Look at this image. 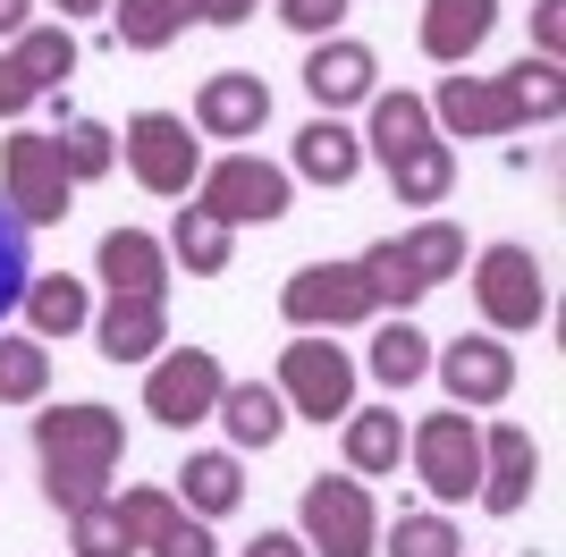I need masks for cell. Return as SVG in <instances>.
Instances as JSON below:
<instances>
[{
  "instance_id": "10",
  "label": "cell",
  "mask_w": 566,
  "mask_h": 557,
  "mask_svg": "<svg viewBox=\"0 0 566 557\" xmlns=\"http://www.w3.org/2000/svg\"><path fill=\"white\" fill-rule=\"evenodd\" d=\"M280 313L287 329H355V322H380V296L364 278V262H305L280 287Z\"/></svg>"
},
{
  "instance_id": "19",
  "label": "cell",
  "mask_w": 566,
  "mask_h": 557,
  "mask_svg": "<svg viewBox=\"0 0 566 557\" xmlns=\"http://www.w3.org/2000/svg\"><path fill=\"white\" fill-rule=\"evenodd\" d=\"M491 25H499V0H423V60L465 69L491 43Z\"/></svg>"
},
{
  "instance_id": "8",
  "label": "cell",
  "mask_w": 566,
  "mask_h": 557,
  "mask_svg": "<svg viewBox=\"0 0 566 557\" xmlns=\"http://www.w3.org/2000/svg\"><path fill=\"white\" fill-rule=\"evenodd\" d=\"M406 456H415V482H423L440 507H457V498L482 490V422H473L465 406L423 414L415 431H406Z\"/></svg>"
},
{
  "instance_id": "30",
  "label": "cell",
  "mask_w": 566,
  "mask_h": 557,
  "mask_svg": "<svg viewBox=\"0 0 566 557\" xmlns=\"http://www.w3.org/2000/svg\"><path fill=\"white\" fill-rule=\"evenodd\" d=\"M229 254H237V229H220L212 211H178L169 220V262H187L195 278H220Z\"/></svg>"
},
{
  "instance_id": "24",
  "label": "cell",
  "mask_w": 566,
  "mask_h": 557,
  "mask_svg": "<svg viewBox=\"0 0 566 557\" xmlns=\"http://www.w3.org/2000/svg\"><path fill=\"white\" fill-rule=\"evenodd\" d=\"M18 313H25L34 338H69V329L94 322V296H85V278H69V271H34L25 296H18Z\"/></svg>"
},
{
  "instance_id": "23",
  "label": "cell",
  "mask_w": 566,
  "mask_h": 557,
  "mask_svg": "<svg viewBox=\"0 0 566 557\" xmlns=\"http://www.w3.org/2000/svg\"><path fill=\"white\" fill-rule=\"evenodd\" d=\"M440 127H431V111H423V93H373V118H364V153H373L380 169L389 161H406L415 144H431Z\"/></svg>"
},
{
  "instance_id": "37",
  "label": "cell",
  "mask_w": 566,
  "mask_h": 557,
  "mask_svg": "<svg viewBox=\"0 0 566 557\" xmlns=\"http://www.w3.org/2000/svg\"><path fill=\"white\" fill-rule=\"evenodd\" d=\"M389 557H465L449 515H398L389 524Z\"/></svg>"
},
{
  "instance_id": "38",
  "label": "cell",
  "mask_w": 566,
  "mask_h": 557,
  "mask_svg": "<svg viewBox=\"0 0 566 557\" xmlns=\"http://www.w3.org/2000/svg\"><path fill=\"white\" fill-rule=\"evenodd\" d=\"M355 0H280V25L287 34H305V43H331L338 25H347Z\"/></svg>"
},
{
  "instance_id": "7",
  "label": "cell",
  "mask_w": 566,
  "mask_h": 557,
  "mask_svg": "<svg viewBox=\"0 0 566 557\" xmlns=\"http://www.w3.org/2000/svg\"><path fill=\"white\" fill-rule=\"evenodd\" d=\"M271 389L287 397V422L305 414V422H347L355 414V364H347V347H331L322 329H296V347H280V380Z\"/></svg>"
},
{
  "instance_id": "16",
  "label": "cell",
  "mask_w": 566,
  "mask_h": 557,
  "mask_svg": "<svg viewBox=\"0 0 566 557\" xmlns=\"http://www.w3.org/2000/svg\"><path fill=\"white\" fill-rule=\"evenodd\" d=\"M305 93H313V111H322V118L355 111V102H373V93H380V60H373V43H355V34H331V43H313V60H305Z\"/></svg>"
},
{
  "instance_id": "15",
  "label": "cell",
  "mask_w": 566,
  "mask_h": 557,
  "mask_svg": "<svg viewBox=\"0 0 566 557\" xmlns=\"http://www.w3.org/2000/svg\"><path fill=\"white\" fill-rule=\"evenodd\" d=\"M262 118H271V85H262L254 69H220V76L195 85L187 127H203L212 144H245V136H262Z\"/></svg>"
},
{
  "instance_id": "34",
  "label": "cell",
  "mask_w": 566,
  "mask_h": 557,
  "mask_svg": "<svg viewBox=\"0 0 566 557\" xmlns=\"http://www.w3.org/2000/svg\"><path fill=\"white\" fill-rule=\"evenodd\" d=\"M60 161H69V178H111L118 169V136L102 127V118H60Z\"/></svg>"
},
{
  "instance_id": "12",
  "label": "cell",
  "mask_w": 566,
  "mask_h": 557,
  "mask_svg": "<svg viewBox=\"0 0 566 557\" xmlns=\"http://www.w3.org/2000/svg\"><path fill=\"white\" fill-rule=\"evenodd\" d=\"M431 371H440V389H449V406H507L516 397V347L507 338H491V329H473V338H457V347L431 355Z\"/></svg>"
},
{
  "instance_id": "29",
  "label": "cell",
  "mask_w": 566,
  "mask_h": 557,
  "mask_svg": "<svg viewBox=\"0 0 566 557\" xmlns=\"http://www.w3.org/2000/svg\"><path fill=\"white\" fill-rule=\"evenodd\" d=\"M389 245H398V262L423 278V287H440V278L465 271V229H457V220H423V229L389 237Z\"/></svg>"
},
{
  "instance_id": "35",
  "label": "cell",
  "mask_w": 566,
  "mask_h": 557,
  "mask_svg": "<svg viewBox=\"0 0 566 557\" xmlns=\"http://www.w3.org/2000/svg\"><path fill=\"white\" fill-rule=\"evenodd\" d=\"M355 262H364V278H373L380 313H406V304H423V296H431L423 278H415V271H406V262H398V245H389V237H380V245H364V254H355Z\"/></svg>"
},
{
  "instance_id": "32",
  "label": "cell",
  "mask_w": 566,
  "mask_h": 557,
  "mask_svg": "<svg viewBox=\"0 0 566 557\" xmlns=\"http://www.w3.org/2000/svg\"><path fill=\"white\" fill-rule=\"evenodd\" d=\"M389 186H398V203L431 211V203H440V195L457 186V153H449L440 136H431V144H415L406 161H389Z\"/></svg>"
},
{
  "instance_id": "42",
  "label": "cell",
  "mask_w": 566,
  "mask_h": 557,
  "mask_svg": "<svg viewBox=\"0 0 566 557\" xmlns=\"http://www.w3.org/2000/svg\"><path fill=\"white\" fill-rule=\"evenodd\" d=\"M262 0H203V25H245Z\"/></svg>"
},
{
  "instance_id": "43",
  "label": "cell",
  "mask_w": 566,
  "mask_h": 557,
  "mask_svg": "<svg viewBox=\"0 0 566 557\" xmlns=\"http://www.w3.org/2000/svg\"><path fill=\"white\" fill-rule=\"evenodd\" d=\"M25 25H34V0H0V43H18Z\"/></svg>"
},
{
  "instance_id": "11",
  "label": "cell",
  "mask_w": 566,
  "mask_h": 557,
  "mask_svg": "<svg viewBox=\"0 0 566 557\" xmlns=\"http://www.w3.org/2000/svg\"><path fill=\"white\" fill-rule=\"evenodd\" d=\"M220 389H229V364H220L212 347H169V355H153L144 414L161 422V431H195V422H212Z\"/></svg>"
},
{
  "instance_id": "4",
  "label": "cell",
  "mask_w": 566,
  "mask_h": 557,
  "mask_svg": "<svg viewBox=\"0 0 566 557\" xmlns=\"http://www.w3.org/2000/svg\"><path fill=\"white\" fill-rule=\"evenodd\" d=\"M287 203H296V178L254 153H220L195 178V211H212L220 229H271V220H287Z\"/></svg>"
},
{
  "instance_id": "27",
  "label": "cell",
  "mask_w": 566,
  "mask_h": 557,
  "mask_svg": "<svg viewBox=\"0 0 566 557\" xmlns=\"http://www.w3.org/2000/svg\"><path fill=\"white\" fill-rule=\"evenodd\" d=\"M9 69H18L25 85H34V102H43V93H60L76 76V34L69 25H25L18 43H9Z\"/></svg>"
},
{
  "instance_id": "9",
  "label": "cell",
  "mask_w": 566,
  "mask_h": 557,
  "mask_svg": "<svg viewBox=\"0 0 566 557\" xmlns=\"http://www.w3.org/2000/svg\"><path fill=\"white\" fill-rule=\"evenodd\" d=\"M118 144H127L136 186H144V195H161V203L195 195V178H203V144H195V127H187L178 111H136Z\"/></svg>"
},
{
  "instance_id": "2",
  "label": "cell",
  "mask_w": 566,
  "mask_h": 557,
  "mask_svg": "<svg viewBox=\"0 0 566 557\" xmlns=\"http://www.w3.org/2000/svg\"><path fill=\"white\" fill-rule=\"evenodd\" d=\"M34 456H43V498L60 515L102 507L118 456H127V422L111 406H94V397L85 406H51V414H34Z\"/></svg>"
},
{
  "instance_id": "14",
  "label": "cell",
  "mask_w": 566,
  "mask_h": 557,
  "mask_svg": "<svg viewBox=\"0 0 566 557\" xmlns=\"http://www.w3.org/2000/svg\"><path fill=\"white\" fill-rule=\"evenodd\" d=\"M533 482H542V448H533V431L524 422H491L482 431V507L491 515H524L533 507Z\"/></svg>"
},
{
  "instance_id": "18",
  "label": "cell",
  "mask_w": 566,
  "mask_h": 557,
  "mask_svg": "<svg viewBox=\"0 0 566 557\" xmlns=\"http://www.w3.org/2000/svg\"><path fill=\"white\" fill-rule=\"evenodd\" d=\"M94 271L111 296H169V245L144 229H111L94 245Z\"/></svg>"
},
{
  "instance_id": "17",
  "label": "cell",
  "mask_w": 566,
  "mask_h": 557,
  "mask_svg": "<svg viewBox=\"0 0 566 557\" xmlns=\"http://www.w3.org/2000/svg\"><path fill=\"white\" fill-rule=\"evenodd\" d=\"M94 347L111 364H153L169 347V296H111L94 313Z\"/></svg>"
},
{
  "instance_id": "22",
  "label": "cell",
  "mask_w": 566,
  "mask_h": 557,
  "mask_svg": "<svg viewBox=\"0 0 566 557\" xmlns=\"http://www.w3.org/2000/svg\"><path fill=\"white\" fill-rule=\"evenodd\" d=\"M355 169H364V136H355L347 118H305V127H296V169H287V178L347 186Z\"/></svg>"
},
{
  "instance_id": "40",
  "label": "cell",
  "mask_w": 566,
  "mask_h": 557,
  "mask_svg": "<svg viewBox=\"0 0 566 557\" xmlns=\"http://www.w3.org/2000/svg\"><path fill=\"white\" fill-rule=\"evenodd\" d=\"M237 557H313V549H305L296 533H254V540H245Z\"/></svg>"
},
{
  "instance_id": "28",
  "label": "cell",
  "mask_w": 566,
  "mask_h": 557,
  "mask_svg": "<svg viewBox=\"0 0 566 557\" xmlns=\"http://www.w3.org/2000/svg\"><path fill=\"white\" fill-rule=\"evenodd\" d=\"M364 371H373L380 389H415V380L431 371V338L398 313V322H380V329H373V355H364Z\"/></svg>"
},
{
  "instance_id": "3",
  "label": "cell",
  "mask_w": 566,
  "mask_h": 557,
  "mask_svg": "<svg viewBox=\"0 0 566 557\" xmlns=\"http://www.w3.org/2000/svg\"><path fill=\"white\" fill-rule=\"evenodd\" d=\"M296 540L313 557H380V507L355 473H313L305 507H296Z\"/></svg>"
},
{
  "instance_id": "20",
  "label": "cell",
  "mask_w": 566,
  "mask_h": 557,
  "mask_svg": "<svg viewBox=\"0 0 566 557\" xmlns=\"http://www.w3.org/2000/svg\"><path fill=\"white\" fill-rule=\"evenodd\" d=\"M338 448H347V473H355V482H389V473L406 464L398 406H355V414L338 422Z\"/></svg>"
},
{
  "instance_id": "31",
  "label": "cell",
  "mask_w": 566,
  "mask_h": 557,
  "mask_svg": "<svg viewBox=\"0 0 566 557\" xmlns=\"http://www.w3.org/2000/svg\"><path fill=\"white\" fill-rule=\"evenodd\" d=\"M51 389V347L34 329H0V406H34Z\"/></svg>"
},
{
  "instance_id": "21",
  "label": "cell",
  "mask_w": 566,
  "mask_h": 557,
  "mask_svg": "<svg viewBox=\"0 0 566 557\" xmlns=\"http://www.w3.org/2000/svg\"><path fill=\"white\" fill-rule=\"evenodd\" d=\"M169 498L212 524V515H237V507H245V473H237L229 448H195V456L178 464V490H169Z\"/></svg>"
},
{
  "instance_id": "13",
  "label": "cell",
  "mask_w": 566,
  "mask_h": 557,
  "mask_svg": "<svg viewBox=\"0 0 566 557\" xmlns=\"http://www.w3.org/2000/svg\"><path fill=\"white\" fill-rule=\"evenodd\" d=\"M118 515H127V533H136V557H220L212 524H203V515H187L169 490H153V482L127 490V498H118Z\"/></svg>"
},
{
  "instance_id": "36",
  "label": "cell",
  "mask_w": 566,
  "mask_h": 557,
  "mask_svg": "<svg viewBox=\"0 0 566 557\" xmlns=\"http://www.w3.org/2000/svg\"><path fill=\"white\" fill-rule=\"evenodd\" d=\"M25 220L9 203H0V322H9V313H18V296H25V278H34V245H25Z\"/></svg>"
},
{
  "instance_id": "26",
  "label": "cell",
  "mask_w": 566,
  "mask_h": 557,
  "mask_svg": "<svg viewBox=\"0 0 566 557\" xmlns=\"http://www.w3.org/2000/svg\"><path fill=\"white\" fill-rule=\"evenodd\" d=\"M195 18H203V0H111V34L127 51H169Z\"/></svg>"
},
{
  "instance_id": "44",
  "label": "cell",
  "mask_w": 566,
  "mask_h": 557,
  "mask_svg": "<svg viewBox=\"0 0 566 557\" xmlns=\"http://www.w3.org/2000/svg\"><path fill=\"white\" fill-rule=\"evenodd\" d=\"M51 9H60V25H69V18H94V9H111V0H51Z\"/></svg>"
},
{
  "instance_id": "33",
  "label": "cell",
  "mask_w": 566,
  "mask_h": 557,
  "mask_svg": "<svg viewBox=\"0 0 566 557\" xmlns=\"http://www.w3.org/2000/svg\"><path fill=\"white\" fill-rule=\"evenodd\" d=\"M69 557H136V533H127L118 498H102V507H76V515H69Z\"/></svg>"
},
{
  "instance_id": "41",
  "label": "cell",
  "mask_w": 566,
  "mask_h": 557,
  "mask_svg": "<svg viewBox=\"0 0 566 557\" xmlns=\"http://www.w3.org/2000/svg\"><path fill=\"white\" fill-rule=\"evenodd\" d=\"M25 102H34V85H25V76L0 60V118H25Z\"/></svg>"
},
{
  "instance_id": "1",
  "label": "cell",
  "mask_w": 566,
  "mask_h": 557,
  "mask_svg": "<svg viewBox=\"0 0 566 557\" xmlns=\"http://www.w3.org/2000/svg\"><path fill=\"white\" fill-rule=\"evenodd\" d=\"M431 127H449V136L482 144V136H516V127H533V118H558L566 111V69L558 60H542V51H524L507 76H440V93L423 102Z\"/></svg>"
},
{
  "instance_id": "25",
  "label": "cell",
  "mask_w": 566,
  "mask_h": 557,
  "mask_svg": "<svg viewBox=\"0 0 566 557\" xmlns=\"http://www.w3.org/2000/svg\"><path fill=\"white\" fill-rule=\"evenodd\" d=\"M212 414L229 422V440H237V448H280V431H287V397L271 389V380H229Z\"/></svg>"
},
{
  "instance_id": "6",
  "label": "cell",
  "mask_w": 566,
  "mask_h": 557,
  "mask_svg": "<svg viewBox=\"0 0 566 557\" xmlns=\"http://www.w3.org/2000/svg\"><path fill=\"white\" fill-rule=\"evenodd\" d=\"M0 203L18 211L25 229H60V220H69L76 178H69V161H60V136L18 127V136L0 144Z\"/></svg>"
},
{
  "instance_id": "5",
  "label": "cell",
  "mask_w": 566,
  "mask_h": 557,
  "mask_svg": "<svg viewBox=\"0 0 566 557\" xmlns=\"http://www.w3.org/2000/svg\"><path fill=\"white\" fill-rule=\"evenodd\" d=\"M473 304L491 338H516V329H542L549 322V271L533 245H482L473 254Z\"/></svg>"
},
{
  "instance_id": "39",
  "label": "cell",
  "mask_w": 566,
  "mask_h": 557,
  "mask_svg": "<svg viewBox=\"0 0 566 557\" xmlns=\"http://www.w3.org/2000/svg\"><path fill=\"white\" fill-rule=\"evenodd\" d=\"M533 43H542V60H558V43H566V0H533Z\"/></svg>"
}]
</instances>
